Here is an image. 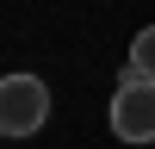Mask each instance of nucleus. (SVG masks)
I'll list each match as a JSON object with an SVG mask.
<instances>
[{
	"label": "nucleus",
	"instance_id": "7ed1b4c3",
	"mask_svg": "<svg viewBox=\"0 0 155 149\" xmlns=\"http://www.w3.org/2000/svg\"><path fill=\"white\" fill-rule=\"evenodd\" d=\"M130 68L143 74V81H155V25L137 31V44H130Z\"/></svg>",
	"mask_w": 155,
	"mask_h": 149
},
{
	"label": "nucleus",
	"instance_id": "f03ea898",
	"mask_svg": "<svg viewBox=\"0 0 155 149\" xmlns=\"http://www.w3.org/2000/svg\"><path fill=\"white\" fill-rule=\"evenodd\" d=\"M50 124V87L37 74H6L0 81V131L6 137H37Z\"/></svg>",
	"mask_w": 155,
	"mask_h": 149
},
{
	"label": "nucleus",
	"instance_id": "f257e3e1",
	"mask_svg": "<svg viewBox=\"0 0 155 149\" xmlns=\"http://www.w3.org/2000/svg\"><path fill=\"white\" fill-rule=\"evenodd\" d=\"M112 137L118 143H155V81L124 62L118 74V93H112Z\"/></svg>",
	"mask_w": 155,
	"mask_h": 149
}]
</instances>
